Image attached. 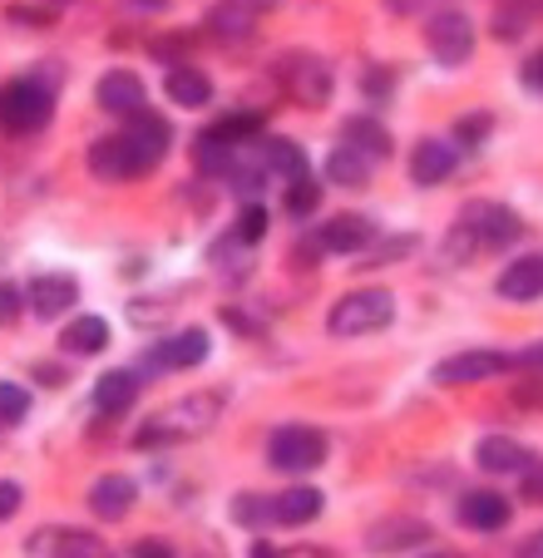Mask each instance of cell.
<instances>
[{
    "label": "cell",
    "instance_id": "obj_23",
    "mask_svg": "<svg viewBox=\"0 0 543 558\" xmlns=\"http://www.w3.org/2000/svg\"><path fill=\"white\" fill-rule=\"evenodd\" d=\"M124 134L134 138L138 148H144V158H148V163H158V158L168 154V138H173V129H168L158 114H148V109H138V114H129V129H124Z\"/></svg>",
    "mask_w": 543,
    "mask_h": 558
},
{
    "label": "cell",
    "instance_id": "obj_17",
    "mask_svg": "<svg viewBox=\"0 0 543 558\" xmlns=\"http://www.w3.org/2000/svg\"><path fill=\"white\" fill-rule=\"evenodd\" d=\"M499 296L504 302H533L543 296V257H514L509 267L499 272Z\"/></svg>",
    "mask_w": 543,
    "mask_h": 558
},
{
    "label": "cell",
    "instance_id": "obj_31",
    "mask_svg": "<svg viewBox=\"0 0 543 558\" xmlns=\"http://www.w3.org/2000/svg\"><path fill=\"white\" fill-rule=\"evenodd\" d=\"M262 232H267V208H257V203H248L238 218V243H257Z\"/></svg>",
    "mask_w": 543,
    "mask_h": 558
},
{
    "label": "cell",
    "instance_id": "obj_27",
    "mask_svg": "<svg viewBox=\"0 0 543 558\" xmlns=\"http://www.w3.org/2000/svg\"><path fill=\"white\" fill-rule=\"evenodd\" d=\"M262 169L282 173V179H297V173H306L302 144H292V138H267V144H262Z\"/></svg>",
    "mask_w": 543,
    "mask_h": 558
},
{
    "label": "cell",
    "instance_id": "obj_18",
    "mask_svg": "<svg viewBox=\"0 0 543 558\" xmlns=\"http://www.w3.org/2000/svg\"><path fill=\"white\" fill-rule=\"evenodd\" d=\"M134 401H138V376H134V371H105V376L95 380L99 415H124Z\"/></svg>",
    "mask_w": 543,
    "mask_h": 558
},
{
    "label": "cell",
    "instance_id": "obj_10",
    "mask_svg": "<svg viewBox=\"0 0 543 558\" xmlns=\"http://www.w3.org/2000/svg\"><path fill=\"white\" fill-rule=\"evenodd\" d=\"M455 163H460V148L445 144V138H420L415 154H410V179L420 183V189H435V183H445L449 173H455Z\"/></svg>",
    "mask_w": 543,
    "mask_h": 558
},
{
    "label": "cell",
    "instance_id": "obj_28",
    "mask_svg": "<svg viewBox=\"0 0 543 558\" xmlns=\"http://www.w3.org/2000/svg\"><path fill=\"white\" fill-rule=\"evenodd\" d=\"M31 548L35 554H45V548H50V554H99V538L95 534H80V529H64V534H35L31 538Z\"/></svg>",
    "mask_w": 543,
    "mask_h": 558
},
{
    "label": "cell",
    "instance_id": "obj_4",
    "mask_svg": "<svg viewBox=\"0 0 543 558\" xmlns=\"http://www.w3.org/2000/svg\"><path fill=\"white\" fill-rule=\"evenodd\" d=\"M267 454H272V464H277V470L306 474V470H316V464L326 460V435L312 430V425H282V430L272 435Z\"/></svg>",
    "mask_w": 543,
    "mask_h": 558
},
{
    "label": "cell",
    "instance_id": "obj_26",
    "mask_svg": "<svg viewBox=\"0 0 543 558\" xmlns=\"http://www.w3.org/2000/svg\"><path fill=\"white\" fill-rule=\"evenodd\" d=\"M168 99H173V105H183V109H203L213 99L208 74L189 70V64H183V70H173V74H168Z\"/></svg>",
    "mask_w": 543,
    "mask_h": 558
},
{
    "label": "cell",
    "instance_id": "obj_9",
    "mask_svg": "<svg viewBox=\"0 0 543 558\" xmlns=\"http://www.w3.org/2000/svg\"><path fill=\"white\" fill-rule=\"evenodd\" d=\"M460 222L480 238V247H509L514 238L523 232V222H519V213L514 208H504V203H470V208L460 213Z\"/></svg>",
    "mask_w": 543,
    "mask_h": 558
},
{
    "label": "cell",
    "instance_id": "obj_36",
    "mask_svg": "<svg viewBox=\"0 0 543 558\" xmlns=\"http://www.w3.org/2000/svg\"><path fill=\"white\" fill-rule=\"evenodd\" d=\"M523 89H533V95H543V50L533 54L529 64H523Z\"/></svg>",
    "mask_w": 543,
    "mask_h": 558
},
{
    "label": "cell",
    "instance_id": "obj_41",
    "mask_svg": "<svg viewBox=\"0 0 543 558\" xmlns=\"http://www.w3.org/2000/svg\"><path fill=\"white\" fill-rule=\"evenodd\" d=\"M144 5H164V0H144Z\"/></svg>",
    "mask_w": 543,
    "mask_h": 558
},
{
    "label": "cell",
    "instance_id": "obj_15",
    "mask_svg": "<svg viewBox=\"0 0 543 558\" xmlns=\"http://www.w3.org/2000/svg\"><path fill=\"white\" fill-rule=\"evenodd\" d=\"M371 243H376V228H371L361 213H341V218H331L322 228V247H326V253H366Z\"/></svg>",
    "mask_w": 543,
    "mask_h": 558
},
{
    "label": "cell",
    "instance_id": "obj_7",
    "mask_svg": "<svg viewBox=\"0 0 543 558\" xmlns=\"http://www.w3.org/2000/svg\"><path fill=\"white\" fill-rule=\"evenodd\" d=\"M277 80L287 85V95L312 109L331 99V70H326V60H316V54H287V60L277 64Z\"/></svg>",
    "mask_w": 543,
    "mask_h": 558
},
{
    "label": "cell",
    "instance_id": "obj_29",
    "mask_svg": "<svg viewBox=\"0 0 543 558\" xmlns=\"http://www.w3.org/2000/svg\"><path fill=\"white\" fill-rule=\"evenodd\" d=\"M316 203H322V183L297 173L292 189H287V213H292V218H306V213H316Z\"/></svg>",
    "mask_w": 543,
    "mask_h": 558
},
{
    "label": "cell",
    "instance_id": "obj_22",
    "mask_svg": "<svg viewBox=\"0 0 543 558\" xmlns=\"http://www.w3.org/2000/svg\"><path fill=\"white\" fill-rule=\"evenodd\" d=\"M326 179L341 183V189H366V179H371V158L341 138V144L331 148V158H326Z\"/></svg>",
    "mask_w": 543,
    "mask_h": 558
},
{
    "label": "cell",
    "instance_id": "obj_32",
    "mask_svg": "<svg viewBox=\"0 0 543 558\" xmlns=\"http://www.w3.org/2000/svg\"><path fill=\"white\" fill-rule=\"evenodd\" d=\"M232 519H238V524H262V519H272V505H262L257 495H238Z\"/></svg>",
    "mask_w": 543,
    "mask_h": 558
},
{
    "label": "cell",
    "instance_id": "obj_33",
    "mask_svg": "<svg viewBox=\"0 0 543 558\" xmlns=\"http://www.w3.org/2000/svg\"><path fill=\"white\" fill-rule=\"evenodd\" d=\"M21 322V287L0 282V327H15Z\"/></svg>",
    "mask_w": 543,
    "mask_h": 558
},
{
    "label": "cell",
    "instance_id": "obj_21",
    "mask_svg": "<svg viewBox=\"0 0 543 558\" xmlns=\"http://www.w3.org/2000/svg\"><path fill=\"white\" fill-rule=\"evenodd\" d=\"M322 514V489H287V495H277L272 499V519L277 524H287V529H302V524H312V519Z\"/></svg>",
    "mask_w": 543,
    "mask_h": 558
},
{
    "label": "cell",
    "instance_id": "obj_19",
    "mask_svg": "<svg viewBox=\"0 0 543 558\" xmlns=\"http://www.w3.org/2000/svg\"><path fill=\"white\" fill-rule=\"evenodd\" d=\"M474 460H480V470H490V474H514V470H523L533 454L523 450L519 440H509V435H484Z\"/></svg>",
    "mask_w": 543,
    "mask_h": 558
},
{
    "label": "cell",
    "instance_id": "obj_30",
    "mask_svg": "<svg viewBox=\"0 0 543 558\" xmlns=\"http://www.w3.org/2000/svg\"><path fill=\"white\" fill-rule=\"evenodd\" d=\"M25 411H31V396H25L21 386H11V380H0V421H5V425H21Z\"/></svg>",
    "mask_w": 543,
    "mask_h": 558
},
{
    "label": "cell",
    "instance_id": "obj_16",
    "mask_svg": "<svg viewBox=\"0 0 543 558\" xmlns=\"http://www.w3.org/2000/svg\"><path fill=\"white\" fill-rule=\"evenodd\" d=\"M134 499H138V489H134V480L129 474H105V480H95V489H89V509H95L99 519H124L129 509H134Z\"/></svg>",
    "mask_w": 543,
    "mask_h": 558
},
{
    "label": "cell",
    "instance_id": "obj_1",
    "mask_svg": "<svg viewBox=\"0 0 543 558\" xmlns=\"http://www.w3.org/2000/svg\"><path fill=\"white\" fill-rule=\"evenodd\" d=\"M218 411H222V396H189V401H178V405H168V411H158L154 421L144 425L138 445L193 440V435H203L213 421H218Z\"/></svg>",
    "mask_w": 543,
    "mask_h": 558
},
{
    "label": "cell",
    "instance_id": "obj_40",
    "mask_svg": "<svg viewBox=\"0 0 543 558\" xmlns=\"http://www.w3.org/2000/svg\"><path fill=\"white\" fill-rule=\"evenodd\" d=\"M529 554H539V558H543V534H533V544H529Z\"/></svg>",
    "mask_w": 543,
    "mask_h": 558
},
{
    "label": "cell",
    "instance_id": "obj_14",
    "mask_svg": "<svg viewBox=\"0 0 543 558\" xmlns=\"http://www.w3.org/2000/svg\"><path fill=\"white\" fill-rule=\"evenodd\" d=\"M514 505L504 495H490V489H474V495L460 499V524L464 529H480V534H499L509 524Z\"/></svg>",
    "mask_w": 543,
    "mask_h": 558
},
{
    "label": "cell",
    "instance_id": "obj_2",
    "mask_svg": "<svg viewBox=\"0 0 543 558\" xmlns=\"http://www.w3.org/2000/svg\"><path fill=\"white\" fill-rule=\"evenodd\" d=\"M390 316H396V296L390 292H381V287L376 292H351L331 306L326 331H331V337H366V331L390 327Z\"/></svg>",
    "mask_w": 543,
    "mask_h": 558
},
{
    "label": "cell",
    "instance_id": "obj_24",
    "mask_svg": "<svg viewBox=\"0 0 543 558\" xmlns=\"http://www.w3.org/2000/svg\"><path fill=\"white\" fill-rule=\"evenodd\" d=\"M341 138H346L351 148H361L371 163H376V158H390V134L381 129V119H366V114L346 119V124H341Z\"/></svg>",
    "mask_w": 543,
    "mask_h": 558
},
{
    "label": "cell",
    "instance_id": "obj_13",
    "mask_svg": "<svg viewBox=\"0 0 543 558\" xmlns=\"http://www.w3.org/2000/svg\"><path fill=\"white\" fill-rule=\"evenodd\" d=\"M154 366H168V371H189V366H203L208 361V331L189 327V331H178V337L158 341L154 347Z\"/></svg>",
    "mask_w": 543,
    "mask_h": 558
},
{
    "label": "cell",
    "instance_id": "obj_38",
    "mask_svg": "<svg viewBox=\"0 0 543 558\" xmlns=\"http://www.w3.org/2000/svg\"><path fill=\"white\" fill-rule=\"evenodd\" d=\"M484 129H490V119H464V124H460V144H464V138H480L484 134Z\"/></svg>",
    "mask_w": 543,
    "mask_h": 558
},
{
    "label": "cell",
    "instance_id": "obj_5",
    "mask_svg": "<svg viewBox=\"0 0 543 558\" xmlns=\"http://www.w3.org/2000/svg\"><path fill=\"white\" fill-rule=\"evenodd\" d=\"M89 169H95V179H105V183H129V179H138V173H148L154 163H148L144 148H138L129 134H109L89 148Z\"/></svg>",
    "mask_w": 543,
    "mask_h": 558
},
{
    "label": "cell",
    "instance_id": "obj_3",
    "mask_svg": "<svg viewBox=\"0 0 543 558\" xmlns=\"http://www.w3.org/2000/svg\"><path fill=\"white\" fill-rule=\"evenodd\" d=\"M55 114V95L40 80H11L0 85V129L5 134H31V129L50 124Z\"/></svg>",
    "mask_w": 543,
    "mask_h": 558
},
{
    "label": "cell",
    "instance_id": "obj_37",
    "mask_svg": "<svg viewBox=\"0 0 543 558\" xmlns=\"http://www.w3.org/2000/svg\"><path fill=\"white\" fill-rule=\"evenodd\" d=\"M514 366H523V371H539V376H543V341H533V347H523L519 356H514Z\"/></svg>",
    "mask_w": 543,
    "mask_h": 558
},
{
    "label": "cell",
    "instance_id": "obj_20",
    "mask_svg": "<svg viewBox=\"0 0 543 558\" xmlns=\"http://www.w3.org/2000/svg\"><path fill=\"white\" fill-rule=\"evenodd\" d=\"M60 347L70 351V356H99V351L109 347V322L105 316H74L70 327H64Z\"/></svg>",
    "mask_w": 543,
    "mask_h": 558
},
{
    "label": "cell",
    "instance_id": "obj_25",
    "mask_svg": "<svg viewBox=\"0 0 543 558\" xmlns=\"http://www.w3.org/2000/svg\"><path fill=\"white\" fill-rule=\"evenodd\" d=\"M208 25L218 35H228V40H242V35H252V25H257V5H252V0H222V5H213Z\"/></svg>",
    "mask_w": 543,
    "mask_h": 558
},
{
    "label": "cell",
    "instance_id": "obj_8",
    "mask_svg": "<svg viewBox=\"0 0 543 558\" xmlns=\"http://www.w3.org/2000/svg\"><path fill=\"white\" fill-rule=\"evenodd\" d=\"M514 371V356L504 351H460V356H449L435 366V380L439 386H480V380H494Z\"/></svg>",
    "mask_w": 543,
    "mask_h": 558
},
{
    "label": "cell",
    "instance_id": "obj_35",
    "mask_svg": "<svg viewBox=\"0 0 543 558\" xmlns=\"http://www.w3.org/2000/svg\"><path fill=\"white\" fill-rule=\"evenodd\" d=\"M21 509V485H11V480H0V524Z\"/></svg>",
    "mask_w": 543,
    "mask_h": 558
},
{
    "label": "cell",
    "instance_id": "obj_11",
    "mask_svg": "<svg viewBox=\"0 0 543 558\" xmlns=\"http://www.w3.org/2000/svg\"><path fill=\"white\" fill-rule=\"evenodd\" d=\"M95 99H99V109H105V114H119V119L138 114V109L148 105L144 80H138V74H129V70L105 74V80H99V89H95Z\"/></svg>",
    "mask_w": 543,
    "mask_h": 558
},
{
    "label": "cell",
    "instance_id": "obj_6",
    "mask_svg": "<svg viewBox=\"0 0 543 558\" xmlns=\"http://www.w3.org/2000/svg\"><path fill=\"white\" fill-rule=\"evenodd\" d=\"M425 45L439 64L455 70V64H464L474 54V25L464 21L460 11H439V15H430V25H425Z\"/></svg>",
    "mask_w": 543,
    "mask_h": 558
},
{
    "label": "cell",
    "instance_id": "obj_34",
    "mask_svg": "<svg viewBox=\"0 0 543 558\" xmlns=\"http://www.w3.org/2000/svg\"><path fill=\"white\" fill-rule=\"evenodd\" d=\"M523 499H529V505H543V460L523 464Z\"/></svg>",
    "mask_w": 543,
    "mask_h": 558
},
{
    "label": "cell",
    "instance_id": "obj_12",
    "mask_svg": "<svg viewBox=\"0 0 543 558\" xmlns=\"http://www.w3.org/2000/svg\"><path fill=\"white\" fill-rule=\"evenodd\" d=\"M74 302H80V282H74L70 272H40L31 282V306H35V316H45V322L64 316Z\"/></svg>",
    "mask_w": 543,
    "mask_h": 558
},
{
    "label": "cell",
    "instance_id": "obj_39",
    "mask_svg": "<svg viewBox=\"0 0 543 558\" xmlns=\"http://www.w3.org/2000/svg\"><path fill=\"white\" fill-rule=\"evenodd\" d=\"M386 5H390V11H396V15H415L420 5H425V0H386Z\"/></svg>",
    "mask_w": 543,
    "mask_h": 558
}]
</instances>
